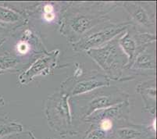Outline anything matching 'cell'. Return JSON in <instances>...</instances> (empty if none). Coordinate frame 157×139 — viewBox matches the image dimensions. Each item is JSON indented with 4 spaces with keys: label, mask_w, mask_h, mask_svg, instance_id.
Masks as SVG:
<instances>
[{
    "label": "cell",
    "mask_w": 157,
    "mask_h": 139,
    "mask_svg": "<svg viewBox=\"0 0 157 139\" xmlns=\"http://www.w3.org/2000/svg\"><path fill=\"white\" fill-rule=\"evenodd\" d=\"M156 81L155 77L141 81L136 86V93L141 95L144 103V110L155 117L156 110Z\"/></svg>",
    "instance_id": "obj_15"
},
{
    "label": "cell",
    "mask_w": 157,
    "mask_h": 139,
    "mask_svg": "<svg viewBox=\"0 0 157 139\" xmlns=\"http://www.w3.org/2000/svg\"><path fill=\"white\" fill-rule=\"evenodd\" d=\"M127 101H130V95L123 88L112 85L102 87L69 98L73 120L78 129L80 124L94 112Z\"/></svg>",
    "instance_id": "obj_2"
},
{
    "label": "cell",
    "mask_w": 157,
    "mask_h": 139,
    "mask_svg": "<svg viewBox=\"0 0 157 139\" xmlns=\"http://www.w3.org/2000/svg\"><path fill=\"white\" fill-rule=\"evenodd\" d=\"M27 67L28 66L12 52L3 47L0 48V74L21 72Z\"/></svg>",
    "instance_id": "obj_17"
},
{
    "label": "cell",
    "mask_w": 157,
    "mask_h": 139,
    "mask_svg": "<svg viewBox=\"0 0 157 139\" xmlns=\"http://www.w3.org/2000/svg\"><path fill=\"white\" fill-rule=\"evenodd\" d=\"M116 139H155V117L150 124L128 123L119 126L113 132Z\"/></svg>",
    "instance_id": "obj_13"
},
{
    "label": "cell",
    "mask_w": 157,
    "mask_h": 139,
    "mask_svg": "<svg viewBox=\"0 0 157 139\" xmlns=\"http://www.w3.org/2000/svg\"><path fill=\"white\" fill-rule=\"evenodd\" d=\"M108 139H116V138H115V137H109Z\"/></svg>",
    "instance_id": "obj_23"
},
{
    "label": "cell",
    "mask_w": 157,
    "mask_h": 139,
    "mask_svg": "<svg viewBox=\"0 0 157 139\" xmlns=\"http://www.w3.org/2000/svg\"><path fill=\"white\" fill-rule=\"evenodd\" d=\"M59 55L60 51L54 49L37 57L25 70L20 73L17 78V86L24 87L35 81L37 77H45L53 74L56 69L60 67L59 66Z\"/></svg>",
    "instance_id": "obj_10"
},
{
    "label": "cell",
    "mask_w": 157,
    "mask_h": 139,
    "mask_svg": "<svg viewBox=\"0 0 157 139\" xmlns=\"http://www.w3.org/2000/svg\"><path fill=\"white\" fill-rule=\"evenodd\" d=\"M110 80L105 74L98 71H88L78 77L70 76L61 83V90L70 97L90 92L102 87L111 85Z\"/></svg>",
    "instance_id": "obj_7"
},
{
    "label": "cell",
    "mask_w": 157,
    "mask_h": 139,
    "mask_svg": "<svg viewBox=\"0 0 157 139\" xmlns=\"http://www.w3.org/2000/svg\"><path fill=\"white\" fill-rule=\"evenodd\" d=\"M29 19L26 16L12 8L0 4V27L10 31L12 34L21 28L26 27Z\"/></svg>",
    "instance_id": "obj_14"
},
{
    "label": "cell",
    "mask_w": 157,
    "mask_h": 139,
    "mask_svg": "<svg viewBox=\"0 0 157 139\" xmlns=\"http://www.w3.org/2000/svg\"><path fill=\"white\" fill-rule=\"evenodd\" d=\"M155 58V42L152 43L138 55L135 61L130 67L131 75L135 77L138 75L155 77L156 70Z\"/></svg>",
    "instance_id": "obj_12"
},
{
    "label": "cell",
    "mask_w": 157,
    "mask_h": 139,
    "mask_svg": "<svg viewBox=\"0 0 157 139\" xmlns=\"http://www.w3.org/2000/svg\"><path fill=\"white\" fill-rule=\"evenodd\" d=\"M121 2H69L62 13L59 32L73 45L85 34L103 21L110 19L109 14Z\"/></svg>",
    "instance_id": "obj_1"
},
{
    "label": "cell",
    "mask_w": 157,
    "mask_h": 139,
    "mask_svg": "<svg viewBox=\"0 0 157 139\" xmlns=\"http://www.w3.org/2000/svg\"><path fill=\"white\" fill-rule=\"evenodd\" d=\"M5 105V99L2 95H0V107L3 106Z\"/></svg>",
    "instance_id": "obj_22"
},
{
    "label": "cell",
    "mask_w": 157,
    "mask_h": 139,
    "mask_svg": "<svg viewBox=\"0 0 157 139\" xmlns=\"http://www.w3.org/2000/svg\"><path fill=\"white\" fill-rule=\"evenodd\" d=\"M131 103L124 102L104 110L94 112L84 122L95 126L112 136L113 132L119 126L130 123Z\"/></svg>",
    "instance_id": "obj_6"
},
{
    "label": "cell",
    "mask_w": 157,
    "mask_h": 139,
    "mask_svg": "<svg viewBox=\"0 0 157 139\" xmlns=\"http://www.w3.org/2000/svg\"><path fill=\"white\" fill-rule=\"evenodd\" d=\"M67 2H41L38 14L42 21L48 24H59L62 13Z\"/></svg>",
    "instance_id": "obj_16"
},
{
    "label": "cell",
    "mask_w": 157,
    "mask_h": 139,
    "mask_svg": "<svg viewBox=\"0 0 157 139\" xmlns=\"http://www.w3.org/2000/svg\"><path fill=\"white\" fill-rule=\"evenodd\" d=\"M69 98L67 93L59 90L48 95L44 103V113L48 126L63 137L79 134L73 120Z\"/></svg>",
    "instance_id": "obj_4"
},
{
    "label": "cell",
    "mask_w": 157,
    "mask_h": 139,
    "mask_svg": "<svg viewBox=\"0 0 157 139\" xmlns=\"http://www.w3.org/2000/svg\"><path fill=\"white\" fill-rule=\"evenodd\" d=\"M112 137L95 126H90L82 139H108Z\"/></svg>",
    "instance_id": "obj_19"
},
{
    "label": "cell",
    "mask_w": 157,
    "mask_h": 139,
    "mask_svg": "<svg viewBox=\"0 0 157 139\" xmlns=\"http://www.w3.org/2000/svg\"><path fill=\"white\" fill-rule=\"evenodd\" d=\"M120 35L102 47L88 50L85 53L99 67L110 81H133L135 77L126 74L128 57L119 45Z\"/></svg>",
    "instance_id": "obj_3"
},
{
    "label": "cell",
    "mask_w": 157,
    "mask_h": 139,
    "mask_svg": "<svg viewBox=\"0 0 157 139\" xmlns=\"http://www.w3.org/2000/svg\"><path fill=\"white\" fill-rule=\"evenodd\" d=\"M130 26L129 21L124 22H112L110 19L103 21L85 34L78 42L73 44V50L76 52H82L105 45L116 37L124 32Z\"/></svg>",
    "instance_id": "obj_5"
},
{
    "label": "cell",
    "mask_w": 157,
    "mask_h": 139,
    "mask_svg": "<svg viewBox=\"0 0 157 139\" xmlns=\"http://www.w3.org/2000/svg\"><path fill=\"white\" fill-rule=\"evenodd\" d=\"M121 6L128 14L131 27L142 32L155 34V2H125Z\"/></svg>",
    "instance_id": "obj_9"
},
{
    "label": "cell",
    "mask_w": 157,
    "mask_h": 139,
    "mask_svg": "<svg viewBox=\"0 0 157 139\" xmlns=\"http://www.w3.org/2000/svg\"><path fill=\"white\" fill-rule=\"evenodd\" d=\"M3 139H37L34 133L31 131H23L22 132L12 134Z\"/></svg>",
    "instance_id": "obj_20"
},
{
    "label": "cell",
    "mask_w": 157,
    "mask_h": 139,
    "mask_svg": "<svg viewBox=\"0 0 157 139\" xmlns=\"http://www.w3.org/2000/svg\"><path fill=\"white\" fill-rule=\"evenodd\" d=\"M24 131L22 124L17 120H12L8 116L0 117V139Z\"/></svg>",
    "instance_id": "obj_18"
},
{
    "label": "cell",
    "mask_w": 157,
    "mask_h": 139,
    "mask_svg": "<svg viewBox=\"0 0 157 139\" xmlns=\"http://www.w3.org/2000/svg\"><path fill=\"white\" fill-rule=\"evenodd\" d=\"M21 29L15 39L12 53L28 67L33 60L48 51L36 31L27 26Z\"/></svg>",
    "instance_id": "obj_8"
},
{
    "label": "cell",
    "mask_w": 157,
    "mask_h": 139,
    "mask_svg": "<svg viewBox=\"0 0 157 139\" xmlns=\"http://www.w3.org/2000/svg\"><path fill=\"white\" fill-rule=\"evenodd\" d=\"M155 40L156 36L155 34L138 31L131 26L120 35L118 41L119 45L128 57L127 71L131 67L138 54L150 44L155 42Z\"/></svg>",
    "instance_id": "obj_11"
},
{
    "label": "cell",
    "mask_w": 157,
    "mask_h": 139,
    "mask_svg": "<svg viewBox=\"0 0 157 139\" xmlns=\"http://www.w3.org/2000/svg\"><path fill=\"white\" fill-rule=\"evenodd\" d=\"M50 139H55V138H50Z\"/></svg>",
    "instance_id": "obj_24"
},
{
    "label": "cell",
    "mask_w": 157,
    "mask_h": 139,
    "mask_svg": "<svg viewBox=\"0 0 157 139\" xmlns=\"http://www.w3.org/2000/svg\"><path fill=\"white\" fill-rule=\"evenodd\" d=\"M12 33L10 31L0 27V48L3 47L6 41L10 38Z\"/></svg>",
    "instance_id": "obj_21"
}]
</instances>
